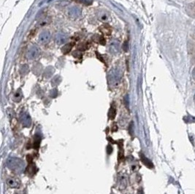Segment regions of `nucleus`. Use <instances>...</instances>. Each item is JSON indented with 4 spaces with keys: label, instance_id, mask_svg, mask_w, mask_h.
<instances>
[{
    "label": "nucleus",
    "instance_id": "1",
    "mask_svg": "<svg viewBox=\"0 0 195 194\" xmlns=\"http://www.w3.org/2000/svg\"><path fill=\"white\" fill-rule=\"evenodd\" d=\"M120 77H121V73L118 69H113L110 71L108 74V80L111 84H118L120 80Z\"/></svg>",
    "mask_w": 195,
    "mask_h": 194
},
{
    "label": "nucleus",
    "instance_id": "2",
    "mask_svg": "<svg viewBox=\"0 0 195 194\" xmlns=\"http://www.w3.org/2000/svg\"><path fill=\"white\" fill-rule=\"evenodd\" d=\"M40 48H39L38 47H37V46L34 45L29 50V51H28L27 56L29 59L33 60L37 58V57L40 56Z\"/></svg>",
    "mask_w": 195,
    "mask_h": 194
},
{
    "label": "nucleus",
    "instance_id": "3",
    "mask_svg": "<svg viewBox=\"0 0 195 194\" xmlns=\"http://www.w3.org/2000/svg\"><path fill=\"white\" fill-rule=\"evenodd\" d=\"M68 15L72 18H78L81 15V10L78 7H72L68 10Z\"/></svg>",
    "mask_w": 195,
    "mask_h": 194
},
{
    "label": "nucleus",
    "instance_id": "4",
    "mask_svg": "<svg viewBox=\"0 0 195 194\" xmlns=\"http://www.w3.org/2000/svg\"><path fill=\"white\" fill-rule=\"evenodd\" d=\"M51 33L48 31H44L39 36V41L43 44H46L51 40Z\"/></svg>",
    "mask_w": 195,
    "mask_h": 194
},
{
    "label": "nucleus",
    "instance_id": "5",
    "mask_svg": "<svg viewBox=\"0 0 195 194\" xmlns=\"http://www.w3.org/2000/svg\"><path fill=\"white\" fill-rule=\"evenodd\" d=\"M109 49H110V52L113 54H116L119 52L120 50V45L119 43L116 41H113L110 43V47H109Z\"/></svg>",
    "mask_w": 195,
    "mask_h": 194
},
{
    "label": "nucleus",
    "instance_id": "6",
    "mask_svg": "<svg viewBox=\"0 0 195 194\" xmlns=\"http://www.w3.org/2000/svg\"><path fill=\"white\" fill-rule=\"evenodd\" d=\"M187 14L192 18H195V2L190 3L186 7Z\"/></svg>",
    "mask_w": 195,
    "mask_h": 194
},
{
    "label": "nucleus",
    "instance_id": "7",
    "mask_svg": "<svg viewBox=\"0 0 195 194\" xmlns=\"http://www.w3.org/2000/svg\"><path fill=\"white\" fill-rule=\"evenodd\" d=\"M67 40V37L63 33H57L55 37V41L57 45H62L65 43Z\"/></svg>",
    "mask_w": 195,
    "mask_h": 194
},
{
    "label": "nucleus",
    "instance_id": "8",
    "mask_svg": "<svg viewBox=\"0 0 195 194\" xmlns=\"http://www.w3.org/2000/svg\"><path fill=\"white\" fill-rule=\"evenodd\" d=\"M141 161H142V162H143V164L146 166V167H148L149 168H151V169L153 168L152 163H151L147 158H146L144 156H143V155H142V154H141Z\"/></svg>",
    "mask_w": 195,
    "mask_h": 194
},
{
    "label": "nucleus",
    "instance_id": "9",
    "mask_svg": "<svg viewBox=\"0 0 195 194\" xmlns=\"http://www.w3.org/2000/svg\"><path fill=\"white\" fill-rule=\"evenodd\" d=\"M73 45H74V43H68V44L65 45L63 48H62V51L64 53H69L71 49L72 48Z\"/></svg>",
    "mask_w": 195,
    "mask_h": 194
},
{
    "label": "nucleus",
    "instance_id": "10",
    "mask_svg": "<svg viewBox=\"0 0 195 194\" xmlns=\"http://www.w3.org/2000/svg\"><path fill=\"white\" fill-rule=\"evenodd\" d=\"M115 115H116V110H115L114 107L112 106L111 107H110V111H109L108 117L110 120H113V119L115 118Z\"/></svg>",
    "mask_w": 195,
    "mask_h": 194
},
{
    "label": "nucleus",
    "instance_id": "11",
    "mask_svg": "<svg viewBox=\"0 0 195 194\" xmlns=\"http://www.w3.org/2000/svg\"><path fill=\"white\" fill-rule=\"evenodd\" d=\"M94 40L95 42L98 43H100V44L104 45V39L102 36H99V35H95L94 37H93Z\"/></svg>",
    "mask_w": 195,
    "mask_h": 194
},
{
    "label": "nucleus",
    "instance_id": "12",
    "mask_svg": "<svg viewBox=\"0 0 195 194\" xmlns=\"http://www.w3.org/2000/svg\"><path fill=\"white\" fill-rule=\"evenodd\" d=\"M27 169H29H29H26V172H29V175H34L36 173V171H35L36 167L34 165H32V164H29V167H27Z\"/></svg>",
    "mask_w": 195,
    "mask_h": 194
},
{
    "label": "nucleus",
    "instance_id": "13",
    "mask_svg": "<svg viewBox=\"0 0 195 194\" xmlns=\"http://www.w3.org/2000/svg\"><path fill=\"white\" fill-rule=\"evenodd\" d=\"M50 22H51V18H44V19L42 20V21H40V23H39V26H45V25L49 24Z\"/></svg>",
    "mask_w": 195,
    "mask_h": 194
},
{
    "label": "nucleus",
    "instance_id": "14",
    "mask_svg": "<svg viewBox=\"0 0 195 194\" xmlns=\"http://www.w3.org/2000/svg\"><path fill=\"white\" fill-rule=\"evenodd\" d=\"M74 1L81 3V4H86V5H90V4H92L91 0H74Z\"/></svg>",
    "mask_w": 195,
    "mask_h": 194
},
{
    "label": "nucleus",
    "instance_id": "15",
    "mask_svg": "<svg viewBox=\"0 0 195 194\" xmlns=\"http://www.w3.org/2000/svg\"><path fill=\"white\" fill-rule=\"evenodd\" d=\"M21 72H22V74H26V73L29 72V67H28L27 65H24V66H22Z\"/></svg>",
    "mask_w": 195,
    "mask_h": 194
},
{
    "label": "nucleus",
    "instance_id": "16",
    "mask_svg": "<svg viewBox=\"0 0 195 194\" xmlns=\"http://www.w3.org/2000/svg\"><path fill=\"white\" fill-rule=\"evenodd\" d=\"M99 18L102 21H107V15L103 12V13L101 14L100 16L99 17Z\"/></svg>",
    "mask_w": 195,
    "mask_h": 194
},
{
    "label": "nucleus",
    "instance_id": "17",
    "mask_svg": "<svg viewBox=\"0 0 195 194\" xmlns=\"http://www.w3.org/2000/svg\"><path fill=\"white\" fill-rule=\"evenodd\" d=\"M72 55L74 56L75 57H76V58H80L81 57H82V54H81L80 52H78V51H75L72 53Z\"/></svg>",
    "mask_w": 195,
    "mask_h": 194
},
{
    "label": "nucleus",
    "instance_id": "18",
    "mask_svg": "<svg viewBox=\"0 0 195 194\" xmlns=\"http://www.w3.org/2000/svg\"><path fill=\"white\" fill-rule=\"evenodd\" d=\"M78 48L80 50H86L87 48H88V46L86 45H84V44H82V45H80Z\"/></svg>",
    "mask_w": 195,
    "mask_h": 194
},
{
    "label": "nucleus",
    "instance_id": "19",
    "mask_svg": "<svg viewBox=\"0 0 195 194\" xmlns=\"http://www.w3.org/2000/svg\"><path fill=\"white\" fill-rule=\"evenodd\" d=\"M112 151H113V148H112V146H110V145L107 146V153H108V154H110V153H112Z\"/></svg>",
    "mask_w": 195,
    "mask_h": 194
},
{
    "label": "nucleus",
    "instance_id": "20",
    "mask_svg": "<svg viewBox=\"0 0 195 194\" xmlns=\"http://www.w3.org/2000/svg\"><path fill=\"white\" fill-rule=\"evenodd\" d=\"M32 156H27V161H28V162L29 163V164H32Z\"/></svg>",
    "mask_w": 195,
    "mask_h": 194
},
{
    "label": "nucleus",
    "instance_id": "21",
    "mask_svg": "<svg viewBox=\"0 0 195 194\" xmlns=\"http://www.w3.org/2000/svg\"><path fill=\"white\" fill-rule=\"evenodd\" d=\"M117 129H118V126H117L116 125H113V128H112V130H113V131H116Z\"/></svg>",
    "mask_w": 195,
    "mask_h": 194
},
{
    "label": "nucleus",
    "instance_id": "22",
    "mask_svg": "<svg viewBox=\"0 0 195 194\" xmlns=\"http://www.w3.org/2000/svg\"><path fill=\"white\" fill-rule=\"evenodd\" d=\"M192 77H193V78L195 80V67L193 69V70H192Z\"/></svg>",
    "mask_w": 195,
    "mask_h": 194
},
{
    "label": "nucleus",
    "instance_id": "23",
    "mask_svg": "<svg viewBox=\"0 0 195 194\" xmlns=\"http://www.w3.org/2000/svg\"><path fill=\"white\" fill-rule=\"evenodd\" d=\"M194 104H195V94H194Z\"/></svg>",
    "mask_w": 195,
    "mask_h": 194
}]
</instances>
